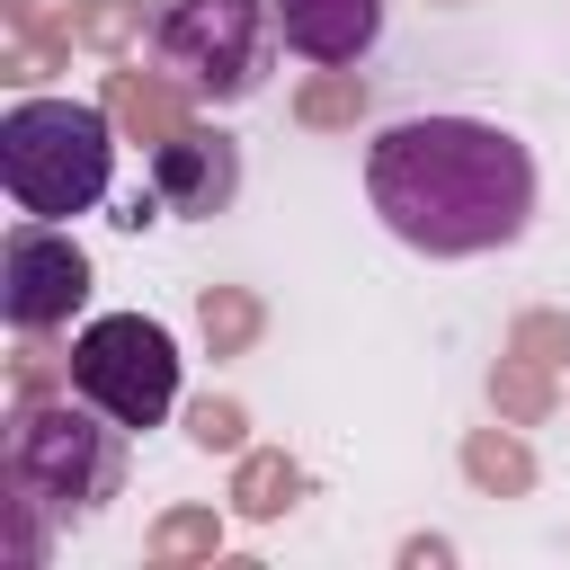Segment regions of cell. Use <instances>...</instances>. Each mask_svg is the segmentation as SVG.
<instances>
[{
    "label": "cell",
    "instance_id": "obj_2",
    "mask_svg": "<svg viewBox=\"0 0 570 570\" xmlns=\"http://www.w3.org/2000/svg\"><path fill=\"white\" fill-rule=\"evenodd\" d=\"M0 187L27 223L98 214L116 187V125L89 98H18L0 116Z\"/></svg>",
    "mask_w": 570,
    "mask_h": 570
},
{
    "label": "cell",
    "instance_id": "obj_4",
    "mask_svg": "<svg viewBox=\"0 0 570 570\" xmlns=\"http://www.w3.org/2000/svg\"><path fill=\"white\" fill-rule=\"evenodd\" d=\"M276 45V0H151V62L205 107L258 98Z\"/></svg>",
    "mask_w": 570,
    "mask_h": 570
},
{
    "label": "cell",
    "instance_id": "obj_1",
    "mask_svg": "<svg viewBox=\"0 0 570 570\" xmlns=\"http://www.w3.org/2000/svg\"><path fill=\"white\" fill-rule=\"evenodd\" d=\"M365 205L419 258H490L534 223V151L490 116H401L365 142Z\"/></svg>",
    "mask_w": 570,
    "mask_h": 570
},
{
    "label": "cell",
    "instance_id": "obj_7",
    "mask_svg": "<svg viewBox=\"0 0 570 570\" xmlns=\"http://www.w3.org/2000/svg\"><path fill=\"white\" fill-rule=\"evenodd\" d=\"M151 196H160L169 214H223V205L240 196V151H232L223 134L187 125V134H169V142L151 151Z\"/></svg>",
    "mask_w": 570,
    "mask_h": 570
},
{
    "label": "cell",
    "instance_id": "obj_6",
    "mask_svg": "<svg viewBox=\"0 0 570 570\" xmlns=\"http://www.w3.org/2000/svg\"><path fill=\"white\" fill-rule=\"evenodd\" d=\"M89 303V249L62 232V223H9V240H0V312H9V330H62L71 312Z\"/></svg>",
    "mask_w": 570,
    "mask_h": 570
},
{
    "label": "cell",
    "instance_id": "obj_8",
    "mask_svg": "<svg viewBox=\"0 0 570 570\" xmlns=\"http://www.w3.org/2000/svg\"><path fill=\"white\" fill-rule=\"evenodd\" d=\"M276 36H285V53L347 71L383 45V0H276Z\"/></svg>",
    "mask_w": 570,
    "mask_h": 570
},
{
    "label": "cell",
    "instance_id": "obj_5",
    "mask_svg": "<svg viewBox=\"0 0 570 570\" xmlns=\"http://www.w3.org/2000/svg\"><path fill=\"white\" fill-rule=\"evenodd\" d=\"M71 392L142 436V428H160L178 410V338L151 312H98L71 338Z\"/></svg>",
    "mask_w": 570,
    "mask_h": 570
},
{
    "label": "cell",
    "instance_id": "obj_3",
    "mask_svg": "<svg viewBox=\"0 0 570 570\" xmlns=\"http://www.w3.org/2000/svg\"><path fill=\"white\" fill-rule=\"evenodd\" d=\"M125 436L134 428L89 410L80 392L45 401V410H18V428H9V499L45 508L53 525H89L125 490Z\"/></svg>",
    "mask_w": 570,
    "mask_h": 570
}]
</instances>
